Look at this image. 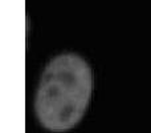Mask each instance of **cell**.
<instances>
[{
    "mask_svg": "<svg viewBox=\"0 0 151 133\" xmlns=\"http://www.w3.org/2000/svg\"><path fill=\"white\" fill-rule=\"evenodd\" d=\"M91 69L73 53L55 57L45 68L37 89L35 109L47 129L64 132L80 123L90 101Z\"/></svg>",
    "mask_w": 151,
    "mask_h": 133,
    "instance_id": "1",
    "label": "cell"
}]
</instances>
